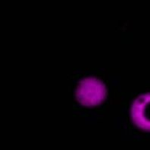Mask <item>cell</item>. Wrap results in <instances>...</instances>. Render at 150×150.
Segmentation results:
<instances>
[{
  "mask_svg": "<svg viewBox=\"0 0 150 150\" xmlns=\"http://www.w3.org/2000/svg\"><path fill=\"white\" fill-rule=\"evenodd\" d=\"M132 117L138 127L150 130V93L143 94L136 99L132 107Z\"/></svg>",
  "mask_w": 150,
  "mask_h": 150,
  "instance_id": "2",
  "label": "cell"
},
{
  "mask_svg": "<svg viewBox=\"0 0 150 150\" xmlns=\"http://www.w3.org/2000/svg\"><path fill=\"white\" fill-rule=\"evenodd\" d=\"M79 101L84 105H97L105 99V89L103 83L94 78L82 81L77 88Z\"/></svg>",
  "mask_w": 150,
  "mask_h": 150,
  "instance_id": "1",
  "label": "cell"
}]
</instances>
